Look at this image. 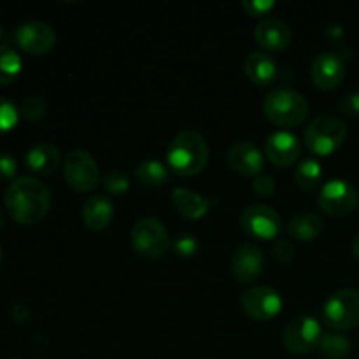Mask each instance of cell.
I'll list each match as a JSON object with an SVG mask.
<instances>
[{
    "mask_svg": "<svg viewBox=\"0 0 359 359\" xmlns=\"http://www.w3.org/2000/svg\"><path fill=\"white\" fill-rule=\"evenodd\" d=\"M7 214L20 224H35L48 216L51 209V191L39 179L16 177L4 193Z\"/></svg>",
    "mask_w": 359,
    "mask_h": 359,
    "instance_id": "obj_1",
    "label": "cell"
},
{
    "mask_svg": "<svg viewBox=\"0 0 359 359\" xmlns=\"http://www.w3.org/2000/svg\"><path fill=\"white\" fill-rule=\"evenodd\" d=\"M209 144L195 130H182L172 139L167 149V167L177 175L191 177L203 172L209 163Z\"/></svg>",
    "mask_w": 359,
    "mask_h": 359,
    "instance_id": "obj_2",
    "label": "cell"
},
{
    "mask_svg": "<svg viewBox=\"0 0 359 359\" xmlns=\"http://www.w3.org/2000/svg\"><path fill=\"white\" fill-rule=\"evenodd\" d=\"M311 112L309 100L300 93L287 86L273 88L263 100V114L270 123L284 128L300 126Z\"/></svg>",
    "mask_w": 359,
    "mask_h": 359,
    "instance_id": "obj_3",
    "label": "cell"
},
{
    "mask_svg": "<svg viewBox=\"0 0 359 359\" xmlns=\"http://www.w3.org/2000/svg\"><path fill=\"white\" fill-rule=\"evenodd\" d=\"M347 125L333 114H321L305 128V146L316 156H330L347 139Z\"/></svg>",
    "mask_w": 359,
    "mask_h": 359,
    "instance_id": "obj_4",
    "label": "cell"
},
{
    "mask_svg": "<svg viewBox=\"0 0 359 359\" xmlns=\"http://www.w3.org/2000/svg\"><path fill=\"white\" fill-rule=\"evenodd\" d=\"M130 238H132L133 251L146 259L161 258L170 248L167 228L156 217H142L137 221Z\"/></svg>",
    "mask_w": 359,
    "mask_h": 359,
    "instance_id": "obj_5",
    "label": "cell"
},
{
    "mask_svg": "<svg viewBox=\"0 0 359 359\" xmlns=\"http://www.w3.org/2000/svg\"><path fill=\"white\" fill-rule=\"evenodd\" d=\"M325 321L339 333L359 326V291L344 287L333 293L325 304Z\"/></svg>",
    "mask_w": 359,
    "mask_h": 359,
    "instance_id": "obj_6",
    "label": "cell"
},
{
    "mask_svg": "<svg viewBox=\"0 0 359 359\" xmlns=\"http://www.w3.org/2000/svg\"><path fill=\"white\" fill-rule=\"evenodd\" d=\"M63 179L74 191H91L100 182L97 160L84 149L70 151L63 161Z\"/></svg>",
    "mask_w": 359,
    "mask_h": 359,
    "instance_id": "obj_7",
    "label": "cell"
},
{
    "mask_svg": "<svg viewBox=\"0 0 359 359\" xmlns=\"http://www.w3.org/2000/svg\"><path fill=\"white\" fill-rule=\"evenodd\" d=\"M280 216L266 203H251L241 214V228L248 237L256 241H270L280 231Z\"/></svg>",
    "mask_w": 359,
    "mask_h": 359,
    "instance_id": "obj_8",
    "label": "cell"
},
{
    "mask_svg": "<svg viewBox=\"0 0 359 359\" xmlns=\"http://www.w3.org/2000/svg\"><path fill=\"white\" fill-rule=\"evenodd\" d=\"M323 340V328L312 316H300L287 323L283 333V344L290 353L309 354L318 349Z\"/></svg>",
    "mask_w": 359,
    "mask_h": 359,
    "instance_id": "obj_9",
    "label": "cell"
},
{
    "mask_svg": "<svg viewBox=\"0 0 359 359\" xmlns=\"http://www.w3.org/2000/svg\"><path fill=\"white\" fill-rule=\"evenodd\" d=\"M358 202V189L346 179H332L325 182L318 198V205L321 207V210L335 217L353 214Z\"/></svg>",
    "mask_w": 359,
    "mask_h": 359,
    "instance_id": "obj_10",
    "label": "cell"
},
{
    "mask_svg": "<svg viewBox=\"0 0 359 359\" xmlns=\"http://www.w3.org/2000/svg\"><path fill=\"white\" fill-rule=\"evenodd\" d=\"M14 44L28 55L41 56L51 51L56 44V32L44 21H27L20 25L13 35Z\"/></svg>",
    "mask_w": 359,
    "mask_h": 359,
    "instance_id": "obj_11",
    "label": "cell"
},
{
    "mask_svg": "<svg viewBox=\"0 0 359 359\" xmlns=\"http://www.w3.org/2000/svg\"><path fill=\"white\" fill-rule=\"evenodd\" d=\"M242 309L256 321H270L283 311L279 291L270 286H252L242 294Z\"/></svg>",
    "mask_w": 359,
    "mask_h": 359,
    "instance_id": "obj_12",
    "label": "cell"
},
{
    "mask_svg": "<svg viewBox=\"0 0 359 359\" xmlns=\"http://www.w3.org/2000/svg\"><path fill=\"white\" fill-rule=\"evenodd\" d=\"M346 77V62L337 53H321L311 63V79L319 90H335Z\"/></svg>",
    "mask_w": 359,
    "mask_h": 359,
    "instance_id": "obj_13",
    "label": "cell"
},
{
    "mask_svg": "<svg viewBox=\"0 0 359 359\" xmlns=\"http://www.w3.org/2000/svg\"><path fill=\"white\" fill-rule=\"evenodd\" d=\"M265 255L255 244H244L235 249L231 258V273L241 284H252L262 277Z\"/></svg>",
    "mask_w": 359,
    "mask_h": 359,
    "instance_id": "obj_14",
    "label": "cell"
},
{
    "mask_svg": "<svg viewBox=\"0 0 359 359\" xmlns=\"http://www.w3.org/2000/svg\"><path fill=\"white\" fill-rule=\"evenodd\" d=\"M302 154V142L294 133L287 130H279L266 137L265 140V156L272 161L276 167L286 168L293 165Z\"/></svg>",
    "mask_w": 359,
    "mask_h": 359,
    "instance_id": "obj_15",
    "label": "cell"
},
{
    "mask_svg": "<svg viewBox=\"0 0 359 359\" xmlns=\"http://www.w3.org/2000/svg\"><path fill=\"white\" fill-rule=\"evenodd\" d=\"M255 39L265 51H283L293 41V32L280 18H263L255 27Z\"/></svg>",
    "mask_w": 359,
    "mask_h": 359,
    "instance_id": "obj_16",
    "label": "cell"
},
{
    "mask_svg": "<svg viewBox=\"0 0 359 359\" xmlns=\"http://www.w3.org/2000/svg\"><path fill=\"white\" fill-rule=\"evenodd\" d=\"M263 163H265L263 153L258 149V146L249 140H238V142L231 144V147L228 149V165L231 167V170L245 175V177H251V175L256 177L262 174Z\"/></svg>",
    "mask_w": 359,
    "mask_h": 359,
    "instance_id": "obj_17",
    "label": "cell"
},
{
    "mask_svg": "<svg viewBox=\"0 0 359 359\" xmlns=\"http://www.w3.org/2000/svg\"><path fill=\"white\" fill-rule=\"evenodd\" d=\"M62 165V153L51 142H37L25 154V167L35 175H51Z\"/></svg>",
    "mask_w": 359,
    "mask_h": 359,
    "instance_id": "obj_18",
    "label": "cell"
},
{
    "mask_svg": "<svg viewBox=\"0 0 359 359\" xmlns=\"http://www.w3.org/2000/svg\"><path fill=\"white\" fill-rule=\"evenodd\" d=\"M245 76L249 77L252 84L256 86H269V84L276 83L277 76H279V69L277 63L269 53L265 51H251L245 56L244 62Z\"/></svg>",
    "mask_w": 359,
    "mask_h": 359,
    "instance_id": "obj_19",
    "label": "cell"
},
{
    "mask_svg": "<svg viewBox=\"0 0 359 359\" xmlns=\"http://www.w3.org/2000/svg\"><path fill=\"white\" fill-rule=\"evenodd\" d=\"M112 217H114V205L107 196L91 195L83 203V221L90 230H105L112 223Z\"/></svg>",
    "mask_w": 359,
    "mask_h": 359,
    "instance_id": "obj_20",
    "label": "cell"
},
{
    "mask_svg": "<svg viewBox=\"0 0 359 359\" xmlns=\"http://www.w3.org/2000/svg\"><path fill=\"white\" fill-rule=\"evenodd\" d=\"M172 203H174L175 209L179 210V214L186 217V219H202L210 209L209 200L203 198L200 193L193 191L188 188H177L172 189Z\"/></svg>",
    "mask_w": 359,
    "mask_h": 359,
    "instance_id": "obj_21",
    "label": "cell"
},
{
    "mask_svg": "<svg viewBox=\"0 0 359 359\" xmlns=\"http://www.w3.org/2000/svg\"><path fill=\"white\" fill-rule=\"evenodd\" d=\"M323 223L321 216L314 212H298L297 216H293L287 223V233L290 237H293L294 241L300 242H311L314 238H318L321 235Z\"/></svg>",
    "mask_w": 359,
    "mask_h": 359,
    "instance_id": "obj_22",
    "label": "cell"
},
{
    "mask_svg": "<svg viewBox=\"0 0 359 359\" xmlns=\"http://www.w3.org/2000/svg\"><path fill=\"white\" fill-rule=\"evenodd\" d=\"M135 179L144 188H160L168 181V167L158 160H146L137 167Z\"/></svg>",
    "mask_w": 359,
    "mask_h": 359,
    "instance_id": "obj_23",
    "label": "cell"
},
{
    "mask_svg": "<svg viewBox=\"0 0 359 359\" xmlns=\"http://www.w3.org/2000/svg\"><path fill=\"white\" fill-rule=\"evenodd\" d=\"M23 69V60L20 53L9 44L0 46V86L14 83Z\"/></svg>",
    "mask_w": 359,
    "mask_h": 359,
    "instance_id": "obj_24",
    "label": "cell"
},
{
    "mask_svg": "<svg viewBox=\"0 0 359 359\" xmlns=\"http://www.w3.org/2000/svg\"><path fill=\"white\" fill-rule=\"evenodd\" d=\"M323 179V167L314 156L304 158L300 165L294 170V181H297L298 188L305 189V191H312L321 184Z\"/></svg>",
    "mask_w": 359,
    "mask_h": 359,
    "instance_id": "obj_25",
    "label": "cell"
},
{
    "mask_svg": "<svg viewBox=\"0 0 359 359\" xmlns=\"http://www.w3.org/2000/svg\"><path fill=\"white\" fill-rule=\"evenodd\" d=\"M319 349H321V356L325 359H347L353 351V344L344 333H326V335H323Z\"/></svg>",
    "mask_w": 359,
    "mask_h": 359,
    "instance_id": "obj_26",
    "label": "cell"
},
{
    "mask_svg": "<svg viewBox=\"0 0 359 359\" xmlns=\"http://www.w3.org/2000/svg\"><path fill=\"white\" fill-rule=\"evenodd\" d=\"M20 114L27 121H41L48 116V104L41 97H27L21 102Z\"/></svg>",
    "mask_w": 359,
    "mask_h": 359,
    "instance_id": "obj_27",
    "label": "cell"
},
{
    "mask_svg": "<svg viewBox=\"0 0 359 359\" xmlns=\"http://www.w3.org/2000/svg\"><path fill=\"white\" fill-rule=\"evenodd\" d=\"M20 109L9 98L0 97V135L11 132L20 121Z\"/></svg>",
    "mask_w": 359,
    "mask_h": 359,
    "instance_id": "obj_28",
    "label": "cell"
},
{
    "mask_svg": "<svg viewBox=\"0 0 359 359\" xmlns=\"http://www.w3.org/2000/svg\"><path fill=\"white\" fill-rule=\"evenodd\" d=\"M104 188L107 189L111 195H125L130 189V177L119 168L109 172L104 177Z\"/></svg>",
    "mask_w": 359,
    "mask_h": 359,
    "instance_id": "obj_29",
    "label": "cell"
},
{
    "mask_svg": "<svg viewBox=\"0 0 359 359\" xmlns=\"http://www.w3.org/2000/svg\"><path fill=\"white\" fill-rule=\"evenodd\" d=\"M172 248H174L175 255L182 256V258H189V256L196 255L198 252V238L193 233H188V231H182V233H177V237L172 241Z\"/></svg>",
    "mask_w": 359,
    "mask_h": 359,
    "instance_id": "obj_30",
    "label": "cell"
},
{
    "mask_svg": "<svg viewBox=\"0 0 359 359\" xmlns=\"http://www.w3.org/2000/svg\"><path fill=\"white\" fill-rule=\"evenodd\" d=\"M276 181H273L272 175L269 174H259L256 175L255 182H252V191L259 198H270V196L276 193Z\"/></svg>",
    "mask_w": 359,
    "mask_h": 359,
    "instance_id": "obj_31",
    "label": "cell"
},
{
    "mask_svg": "<svg viewBox=\"0 0 359 359\" xmlns=\"http://www.w3.org/2000/svg\"><path fill=\"white\" fill-rule=\"evenodd\" d=\"M273 256L279 259L280 263H291L297 256V248L290 238H277L273 242Z\"/></svg>",
    "mask_w": 359,
    "mask_h": 359,
    "instance_id": "obj_32",
    "label": "cell"
},
{
    "mask_svg": "<svg viewBox=\"0 0 359 359\" xmlns=\"http://www.w3.org/2000/svg\"><path fill=\"white\" fill-rule=\"evenodd\" d=\"M276 7L273 0H242V9L249 16H265Z\"/></svg>",
    "mask_w": 359,
    "mask_h": 359,
    "instance_id": "obj_33",
    "label": "cell"
},
{
    "mask_svg": "<svg viewBox=\"0 0 359 359\" xmlns=\"http://www.w3.org/2000/svg\"><path fill=\"white\" fill-rule=\"evenodd\" d=\"M18 172V163L9 153L0 151V181H14Z\"/></svg>",
    "mask_w": 359,
    "mask_h": 359,
    "instance_id": "obj_34",
    "label": "cell"
},
{
    "mask_svg": "<svg viewBox=\"0 0 359 359\" xmlns=\"http://www.w3.org/2000/svg\"><path fill=\"white\" fill-rule=\"evenodd\" d=\"M339 109L346 116H359V91L344 95L339 102Z\"/></svg>",
    "mask_w": 359,
    "mask_h": 359,
    "instance_id": "obj_35",
    "label": "cell"
},
{
    "mask_svg": "<svg viewBox=\"0 0 359 359\" xmlns=\"http://www.w3.org/2000/svg\"><path fill=\"white\" fill-rule=\"evenodd\" d=\"M326 37L335 44V42H340L344 39V30L339 25H332V27L326 28Z\"/></svg>",
    "mask_w": 359,
    "mask_h": 359,
    "instance_id": "obj_36",
    "label": "cell"
},
{
    "mask_svg": "<svg viewBox=\"0 0 359 359\" xmlns=\"http://www.w3.org/2000/svg\"><path fill=\"white\" fill-rule=\"evenodd\" d=\"M18 309H20V305H14V307H13L14 312H11V316H13L14 321H16V323H23V321H21V316H20V318H18V316H16ZM20 312H25V314H27V316H30V311H28L27 305H21V311Z\"/></svg>",
    "mask_w": 359,
    "mask_h": 359,
    "instance_id": "obj_37",
    "label": "cell"
},
{
    "mask_svg": "<svg viewBox=\"0 0 359 359\" xmlns=\"http://www.w3.org/2000/svg\"><path fill=\"white\" fill-rule=\"evenodd\" d=\"M351 251H353V255L359 259V233L353 238V242H351Z\"/></svg>",
    "mask_w": 359,
    "mask_h": 359,
    "instance_id": "obj_38",
    "label": "cell"
},
{
    "mask_svg": "<svg viewBox=\"0 0 359 359\" xmlns=\"http://www.w3.org/2000/svg\"><path fill=\"white\" fill-rule=\"evenodd\" d=\"M2 226H4V212L2 209H0V230H2Z\"/></svg>",
    "mask_w": 359,
    "mask_h": 359,
    "instance_id": "obj_39",
    "label": "cell"
},
{
    "mask_svg": "<svg viewBox=\"0 0 359 359\" xmlns=\"http://www.w3.org/2000/svg\"><path fill=\"white\" fill-rule=\"evenodd\" d=\"M0 263H2V245H0Z\"/></svg>",
    "mask_w": 359,
    "mask_h": 359,
    "instance_id": "obj_40",
    "label": "cell"
},
{
    "mask_svg": "<svg viewBox=\"0 0 359 359\" xmlns=\"http://www.w3.org/2000/svg\"><path fill=\"white\" fill-rule=\"evenodd\" d=\"M2 35H4V30H2V27H0V39H2Z\"/></svg>",
    "mask_w": 359,
    "mask_h": 359,
    "instance_id": "obj_41",
    "label": "cell"
}]
</instances>
